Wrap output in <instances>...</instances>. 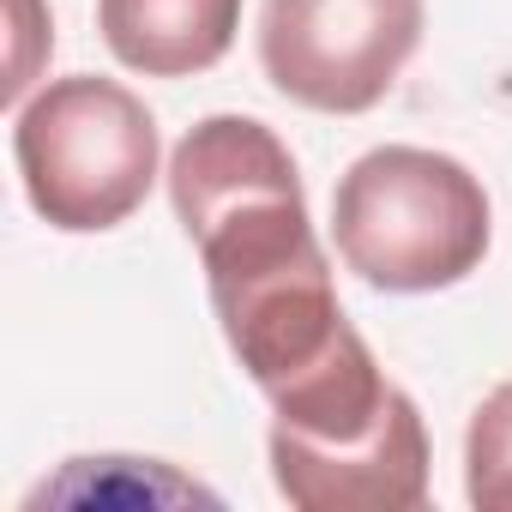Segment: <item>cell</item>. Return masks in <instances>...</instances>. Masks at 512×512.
Segmentation results:
<instances>
[{"label": "cell", "instance_id": "1", "mask_svg": "<svg viewBox=\"0 0 512 512\" xmlns=\"http://www.w3.org/2000/svg\"><path fill=\"white\" fill-rule=\"evenodd\" d=\"M169 199L199 247L205 290L241 374L266 398L314 374L344 344L350 320L284 139L253 115L199 121L169 157Z\"/></svg>", "mask_w": 512, "mask_h": 512}, {"label": "cell", "instance_id": "2", "mask_svg": "<svg viewBox=\"0 0 512 512\" xmlns=\"http://www.w3.org/2000/svg\"><path fill=\"white\" fill-rule=\"evenodd\" d=\"M488 193L482 181L422 145H380L356 157L332 193V235L344 266L392 296L452 290L488 253Z\"/></svg>", "mask_w": 512, "mask_h": 512}, {"label": "cell", "instance_id": "3", "mask_svg": "<svg viewBox=\"0 0 512 512\" xmlns=\"http://www.w3.org/2000/svg\"><path fill=\"white\" fill-rule=\"evenodd\" d=\"M13 157L43 223L97 235L145 205L157 181V121L127 85L73 73L19 103Z\"/></svg>", "mask_w": 512, "mask_h": 512}, {"label": "cell", "instance_id": "4", "mask_svg": "<svg viewBox=\"0 0 512 512\" xmlns=\"http://www.w3.org/2000/svg\"><path fill=\"white\" fill-rule=\"evenodd\" d=\"M422 43V0H266V79L320 115L374 109Z\"/></svg>", "mask_w": 512, "mask_h": 512}, {"label": "cell", "instance_id": "5", "mask_svg": "<svg viewBox=\"0 0 512 512\" xmlns=\"http://www.w3.org/2000/svg\"><path fill=\"white\" fill-rule=\"evenodd\" d=\"M272 476L302 512H410L428 500V428L398 386L350 440H314L272 422Z\"/></svg>", "mask_w": 512, "mask_h": 512}, {"label": "cell", "instance_id": "6", "mask_svg": "<svg viewBox=\"0 0 512 512\" xmlns=\"http://www.w3.org/2000/svg\"><path fill=\"white\" fill-rule=\"evenodd\" d=\"M103 43L145 79H187L229 55L241 0H97Z\"/></svg>", "mask_w": 512, "mask_h": 512}, {"label": "cell", "instance_id": "7", "mask_svg": "<svg viewBox=\"0 0 512 512\" xmlns=\"http://www.w3.org/2000/svg\"><path fill=\"white\" fill-rule=\"evenodd\" d=\"M464 494L482 512H512V380L494 386L464 434Z\"/></svg>", "mask_w": 512, "mask_h": 512}, {"label": "cell", "instance_id": "8", "mask_svg": "<svg viewBox=\"0 0 512 512\" xmlns=\"http://www.w3.org/2000/svg\"><path fill=\"white\" fill-rule=\"evenodd\" d=\"M13 67H7V103H19L37 79V55L31 49H55V25L43 13V0H13Z\"/></svg>", "mask_w": 512, "mask_h": 512}]
</instances>
